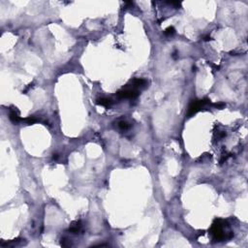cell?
Here are the masks:
<instances>
[{"instance_id": "obj_1", "label": "cell", "mask_w": 248, "mask_h": 248, "mask_svg": "<svg viewBox=\"0 0 248 248\" xmlns=\"http://www.w3.org/2000/svg\"><path fill=\"white\" fill-rule=\"evenodd\" d=\"M226 222L222 219H216L214 221V223L212 224L210 228V235L212 237V239L214 241H221L224 240L225 239H230L229 236H227V234H232L230 233H226Z\"/></svg>"}, {"instance_id": "obj_2", "label": "cell", "mask_w": 248, "mask_h": 248, "mask_svg": "<svg viewBox=\"0 0 248 248\" xmlns=\"http://www.w3.org/2000/svg\"><path fill=\"white\" fill-rule=\"evenodd\" d=\"M209 103H210V101H209L208 99L193 100L190 103V105H189L188 112H187V116H188V117H191V116H193L194 115H196V113H198L199 111L204 107V106H206V104H209Z\"/></svg>"}, {"instance_id": "obj_3", "label": "cell", "mask_w": 248, "mask_h": 248, "mask_svg": "<svg viewBox=\"0 0 248 248\" xmlns=\"http://www.w3.org/2000/svg\"><path fill=\"white\" fill-rule=\"evenodd\" d=\"M119 99H135L139 96V90L136 87H125L116 93Z\"/></svg>"}, {"instance_id": "obj_4", "label": "cell", "mask_w": 248, "mask_h": 248, "mask_svg": "<svg viewBox=\"0 0 248 248\" xmlns=\"http://www.w3.org/2000/svg\"><path fill=\"white\" fill-rule=\"evenodd\" d=\"M9 118L14 124H19L21 121H22L23 118L19 116V112L17 110V108L12 107L9 110Z\"/></svg>"}, {"instance_id": "obj_5", "label": "cell", "mask_w": 248, "mask_h": 248, "mask_svg": "<svg viewBox=\"0 0 248 248\" xmlns=\"http://www.w3.org/2000/svg\"><path fill=\"white\" fill-rule=\"evenodd\" d=\"M80 229H82V222L80 221H74L72 224L70 225L69 232L73 233V234H78Z\"/></svg>"}, {"instance_id": "obj_6", "label": "cell", "mask_w": 248, "mask_h": 248, "mask_svg": "<svg viewBox=\"0 0 248 248\" xmlns=\"http://www.w3.org/2000/svg\"><path fill=\"white\" fill-rule=\"evenodd\" d=\"M96 103H97L98 105L103 106V107H105V108H110L111 106L113 105V101L111 99H109V98H105V97L99 98Z\"/></svg>"}, {"instance_id": "obj_7", "label": "cell", "mask_w": 248, "mask_h": 248, "mask_svg": "<svg viewBox=\"0 0 248 248\" xmlns=\"http://www.w3.org/2000/svg\"><path fill=\"white\" fill-rule=\"evenodd\" d=\"M131 82H132V84H133V87H136V88L141 87L146 84V80L143 79H134Z\"/></svg>"}, {"instance_id": "obj_8", "label": "cell", "mask_w": 248, "mask_h": 248, "mask_svg": "<svg viewBox=\"0 0 248 248\" xmlns=\"http://www.w3.org/2000/svg\"><path fill=\"white\" fill-rule=\"evenodd\" d=\"M22 121H24V122H26L27 124H29V125H31V124H34L36 122H39V121H41L40 119H38V118L34 117V116H28L27 118H24V119H22Z\"/></svg>"}, {"instance_id": "obj_9", "label": "cell", "mask_w": 248, "mask_h": 248, "mask_svg": "<svg viewBox=\"0 0 248 248\" xmlns=\"http://www.w3.org/2000/svg\"><path fill=\"white\" fill-rule=\"evenodd\" d=\"M118 127H119L120 130H127V129L130 128V124H129L127 121H124V120H121L118 122Z\"/></svg>"}, {"instance_id": "obj_10", "label": "cell", "mask_w": 248, "mask_h": 248, "mask_svg": "<svg viewBox=\"0 0 248 248\" xmlns=\"http://www.w3.org/2000/svg\"><path fill=\"white\" fill-rule=\"evenodd\" d=\"M176 33V29L174 28L173 26H169L168 28H166L165 30V35L166 36H172Z\"/></svg>"}, {"instance_id": "obj_11", "label": "cell", "mask_w": 248, "mask_h": 248, "mask_svg": "<svg viewBox=\"0 0 248 248\" xmlns=\"http://www.w3.org/2000/svg\"><path fill=\"white\" fill-rule=\"evenodd\" d=\"M60 243H61L62 246H64V247H69V246L72 245V244H71V241L68 239H66V237H62Z\"/></svg>"}, {"instance_id": "obj_12", "label": "cell", "mask_w": 248, "mask_h": 248, "mask_svg": "<svg viewBox=\"0 0 248 248\" xmlns=\"http://www.w3.org/2000/svg\"><path fill=\"white\" fill-rule=\"evenodd\" d=\"M225 104L224 103H218V104H215V107H216L217 109H219V110H222L223 108H225Z\"/></svg>"}, {"instance_id": "obj_13", "label": "cell", "mask_w": 248, "mask_h": 248, "mask_svg": "<svg viewBox=\"0 0 248 248\" xmlns=\"http://www.w3.org/2000/svg\"><path fill=\"white\" fill-rule=\"evenodd\" d=\"M58 157H59V156H58V154L55 153V154H54V156H52V159H54V160H57Z\"/></svg>"}, {"instance_id": "obj_14", "label": "cell", "mask_w": 248, "mask_h": 248, "mask_svg": "<svg viewBox=\"0 0 248 248\" xmlns=\"http://www.w3.org/2000/svg\"><path fill=\"white\" fill-rule=\"evenodd\" d=\"M210 39H211V38L209 37V36H206V39H204V40H206V41H208V40H210Z\"/></svg>"}]
</instances>
